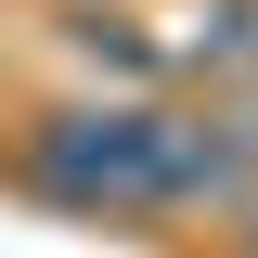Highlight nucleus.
Masks as SVG:
<instances>
[{"instance_id":"obj_1","label":"nucleus","mask_w":258,"mask_h":258,"mask_svg":"<svg viewBox=\"0 0 258 258\" xmlns=\"http://www.w3.org/2000/svg\"><path fill=\"white\" fill-rule=\"evenodd\" d=\"M26 168L52 207H116V220H194V207H245V142L220 116H168V103H64L26 129Z\"/></svg>"},{"instance_id":"obj_2","label":"nucleus","mask_w":258,"mask_h":258,"mask_svg":"<svg viewBox=\"0 0 258 258\" xmlns=\"http://www.w3.org/2000/svg\"><path fill=\"white\" fill-rule=\"evenodd\" d=\"M220 129H232V142H245V155H258V91H245V103H232V116H220Z\"/></svg>"},{"instance_id":"obj_3","label":"nucleus","mask_w":258,"mask_h":258,"mask_svg":"<svg viewBox=\"0 0 258 258\" xmlns=\"http://www.w3.org/2000/svg\"><path fill=\"white\" fill-rule=\"evenodd\" d=\"M245 232H258V220H245Z\"/></svg>"}]
</instances>
